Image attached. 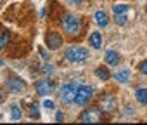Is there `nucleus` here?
I'll return each instance as SVG.
<instances>
[{"label": "nucleus", "instance_id": "f257e3e1", "mask_svg": "<svg viewBox=\"0 0 147 125\" xmlns=\"http://www.w3.org/2000/svg\"><path fill=\"white\" fill-rule=\"evenodd\" d=\"M62 30L71 35V37H75L82 31V21L76 14H73V12H67L62 16Z\"/></svg>", "mask_w": 147, "mask_h": 125}, {"label": "nucleus", "instance_id": "f03ea898", "mask_svg": "<svg viewBox=\"0 0 147 125\" xmlns=\"http://www.w3.org/2000/svg\"><path fill=\"white\" fill-rule=\"evenodd\" d=\"M64 57H66V61H69V62H83V61H87V59L90 57V54H88L87 49H83V47H80V45H71V47L66 49Z\"/></svg>", "mask_w": 147, "mask_h": 125}, {"label": "nucleus", "instance_id": "7ed1b4c3", "mask_svg": "<svg viewBox=\"0 0 147 125\" xmlns=\"http://www.w3.org/2000/svg\"><path fill=\"white\" fill-rule=\"evenodd\" d=\"M76 89H78V84H73V82H67V84H62L57 96L61 99V103L64 104H71L75 103V96H76Z\"/></svg>", "mask_w": 147, "mask_h": 125}, {"label": "nucleus", "instance_id": "20e7f679", "mask_svg": "<svg viewBox=\"0 0 147 125\" xmlns=\"http://www.w3.org/2000/svg\"><path fill=\"white\" fill-rule=\"evenodd\" d=\"M92 96H94V87L92 85H78L76 96H75V104L80 106V108L82 106H87L90 103Z\"/></svg>", "mask_w": 147, "mask_h": 125}, {"label": "nucleus", "instance_id": "39448f33", "mask_svg": "<svg viewBox=\"0 0 147 125\" xmlns=\"http://www.w3.org/2000/svg\"><path fill=\"white\" fill-rule=\"evenodd\" d=\"M102 120V113L99 108H88L80 115V122L83 123H97Z\"/></svg>", "mask_w": 147, "mask_h": 125}, {"label": "nucleus", "instance_id": "423d86ee", "mask_svg": "<svg viewBox=\"0 0 147 125\" xmlns=\"http://www.w3.org/2000/svg\"><path fill=\"white\" fill-rule=\"evenodd\" d=\"M5 87H7L9 92L18 94V92H23V90L26 89V84H24V80H21L19 77H11V78L5 82Z\"/></svg>", "mask_w": 147, "mask_h": 125}, {"label": "nucleus", "instance_id": "0eeeda50", "mask_svg": "<svg viewBox=\"0 0 147 125\" xmlns=\"http://www.w3.org/2000/svg\"><path fill=\"white\" fill-rule=\"evenodd\" d=\"M45 43H47V47L50 50H57L62 45V37L59 33H55V31H50V33L45 35Z\"/></svg>", "mask_w": 147, "mask_h": 125}, {"label": "nucleus", "instance_id": "6e6552de", "mask_svg": "<svg viewBox=\"0 0 147 125\" xmlns=\"http://www.w3.org/2000/svg\"><path fill=\"white\" fill-rule=\"evenodd\" d=\"M35 90L40 96H49L54 90V82L52 80H47V78H42V80L35 82Z\"/></svg>", "mask_w": 147, "mask_h": 125}, {"label": "nucleus", "instance_id": "1a4fd4ad", "mask_svg": "<svg viewBox=\"0 0 147 125\" xmlns=\"http://www.w3.org/2000/svg\"><path fill=\"white\" fill-rule=\"evenodd\" d=\"M100 109L106 111V113H113L116 109V97H113V96L102 97L100 99Z\"/></svg>", "mask_w": 147, "mask_h": 125}, {"label": "nucleus", "instance_id": "9d476101", "mask_svg": "<svg viewBox=\"0 0 147 125\" xmlns=\"http://www.w3.org/2000/svg\"><path fill=\"white\" fill-rule=\"evenodd\" d=\"M104 59H106V62H107L109 66H118V65H119V54H118L116 50H113V49L106 50Z\"/></svg>", "mask_w": 147, "mask_h": 125}, {"label": "nucleus", "instance_id": "9b49d317", "mask_svg": "<svg viewBox=\"0 0 147 125\" xmlns=\"http://www.w3.org/2000/svg\"><path fill=\"white\" fill-rule=\"evenodd\" d=\"M94 18H95L97 26H100V28H106V26L109 24V18H107V14H106L104 11H97Z\"/></svg>", "mask_w": 147, "mask_h": 125}, {"label": "nucleus", "instance_id": "f8f14e48", "mask_svg": "<svg viewBox=\"0 0 147 125\" xmlns=\"http://www.w3.org/2000/svg\"><path fill=\"white\" fill-rule=\"evenodd\" d=\"M90 45H92V49H95V50L102 49V35H100L99 31H94V33L90 35Z\"/></svg>", "mask_w": 147, "mask_h": 125}, {"label": "nucleus", "instance_id": "ddd939ff", "mask_svg": "<svg viewBox=\"0 0 147 125\" xmlns=\"http://www.w3.org/2000/svg\"><path fill=\"white\" fill-rule=\"evenodd\" d=\"M130 77H131V71H130L128 68H126V70H121V71H116V75H114L116 82H119V84L130 82Z\"/></svg>", "mask_w": 147, "mask_h": 125}, {"label": "nucleus", "instance_id": "4468645a", "mask_svg": "<svg viewBox=\"0 0 147 125\" xmlns=\"http://www.w3.org/2000/svg\"><path fill=\"white\" fill-rule=\"evenodd\" d=\"M135 97L140 104H147V89L145 87H140L135 90Z\"/></svg>", "mask_w": 147, "mask_h": 125}, {"label": "nucleus", "instance_id": "2eb2a0df", "mask_svg": "<svg viewBox=\"0 0 147 125\" xmlns=\"http://www.w3.org/2000/svg\"><path fill=\"white\" fill-rule=\"evenodd\" d=\"M21 118H23V111H21V108H19L18 104H12V106H11V120L19 122Z\"/></svg>", "mask_w": 147, "mask_h": 125}, {"label": "nucleus", "instance_id": "dca6fc26", "mask_svg": "<svg viewBox=\"0 0 147 125\" xmlns=\"http://www.w3.org/2000/svg\"><path fill=\"white\" fill-rule=\"evenodd\" d=\"M95 77H97V78H100V80H107L111 75H109V71H107V68L99 66V68H95Z\"/></svg>", "mask_w": 147, "mask_h": 125}, {"label": "nucleus", "instance_id": "f3484780", "mask_svg": "<svg viewBox=\"0 0 147 125\" xmlns=\"http://www.w3.org/2000/svg\"><path fill=\"white\" fill-rule=\"evenodd\" d=\"M128 9H130V7H128L126 4H118V5L113 7V12H114V14H126Z\"/></svg>", "mask_w": 147, "mask_h": 125}, {"label": "nucleus", "instance_id": "a211bd4d", "mask_svg": "<svg viewBox=\"0 0 147 125\" xmlns=\"http://www.w3.org/2000/svg\"><path fill=\"white\" fill-rule=\"evenodd\" d=\"M114 21L118 26H125L128 23V16L126 14H114Z\"/></svg>", "mask_w": 147, "mask_h": 125}, {"label": "nucleus", "instance_id": "6ab92c4d", "mask_svg": "<svg viewBox=\"0 0 147 125\" xmlns=\"http://www.w3.org/2000/svg\"><path fill=\"white\" fill-rule=\"evenodd\" d=\"M9 33L7 31H2V33H0V49H5L7 45H9Z\"/></svg>", "mask_w": 147, "mask_h": 125}, {"label": "nucleus", "instance_id": "aec40b11", "mask_svg": "<svg viewBox=\"0 0 147 125\" xmlns=\"http://www.w3.org/2000/svg\"><path fill=\"white\" fill-rule=\"evenodd\" d=\"M30 115H31L33 120H38V118H40V111H38V104H36V103H33V106H31V109H30Z\"/></svg>", "mask_w": 147, "mask_h": 125}, {"label": "nucleus", "instance_id": "412c9836", "mask_svg": "<svg viewBox=\"0 0 147 125\" xmlns=\"http://www.w3.org/2000/svg\"><path fill=\"white\" fill-rule=\"evenodd\" d=\"M42 104H43V109H47V111H52V109L55 108V106H54V101H50V99H45Z\"/></svg>", "mask_w": 147, "mask_h": 125}, {"label": "nucleus", "instance_id": "4be33fe9", "mask_svg": "<svg viewBox=\"0 0 147 125\" xmlns=\"http://www.w3.org/2000/svg\"><path fill=\"white\" fill-rule=\"evenodd\" d=\"M138 70H140V73L147 75V59H145V61H142L140 65H138Z\"/></svg>", "mask_w": 147, "mask_h": 125}, {"label": "nucleus", "instance_id": "5701e85b", "mask_svg": "<svg viewBox=\"0 0 147 125\" xmlns=\"http://www.w3.org/2000/svg\"><path fill=\"white\" fill-rule=\"evenodd\" d=\"M42 71H43V73H49V75H50V73L54 71V68H52L50 65H43V66H42Z\"/></svg>", "mask_w": 147, "mask_h": 125}, {"label": "nucleus", "instance_id": "b1692460", "mask_svg": "<svg viewBox=\"0 0 147 125\" xmlns=\"http://www.w3.org/2000/svg\"><path fill=\"white\" fill-rule=\"evenodd\" d=\"M64 120V113L62 111H57L55 113V122H62Z\"/></svg>", "mask_w": 147, "mask_h": 125}, {"label": "nucleus", "instance_id": "393cba45", "mask_svg": "<svg viewBox=\"0 0 147 125\" xmlns=\"http://www.w3.org/2000/svg\"><path fill=\"white\" fill-rule=\"evenodd\" d=\"M82 2H83V0H67V4H69V5H80Z\"/></svg>", "mask_w": 147, "mask_h": 125}, {"label": "nucleus", "instance_id": "a878e982", "mask_svg": "<svg viewBox=\"0 0 147 125\" xmlns=\"http://www.w3.org/2000/svg\"><path fill=\"white\" fill-rule=\"evenodd\" d=\"M40 54H42V57H43V59H45V61H47V59H49V54H47V52H45V50H43V49H40Z\"/></svg>", "mask_w": 147, "mask_h": 125}, {"label": "nucleus", "instance_id": "bb28decb", "mask_svg": "<svg viewBox=\"0 0 147 125\" xmlns=\"http://www.w3.org/2000/svg\"><path fill=\"white\" fill-rule=\"evenodd\" d=\"M5 65V61H2V59H0V66H4Z\"/></svg>", "mask_w": 147, "mask_h": 125}, {"label": "nucleus", "instance_id": "cd10ccee", "mask_svg": "<svg viewBox=\"0 0 147 125\" xmlns=\"http://www.w3.org/2000/svg\"><path fill=\"white\" fill-rule=\"evenodd\" d=\"M2 97H4V96H2V90H0V101H2Z\"/></svg>", "mask_w": 147, "mask_h": 125}]
</instances>
